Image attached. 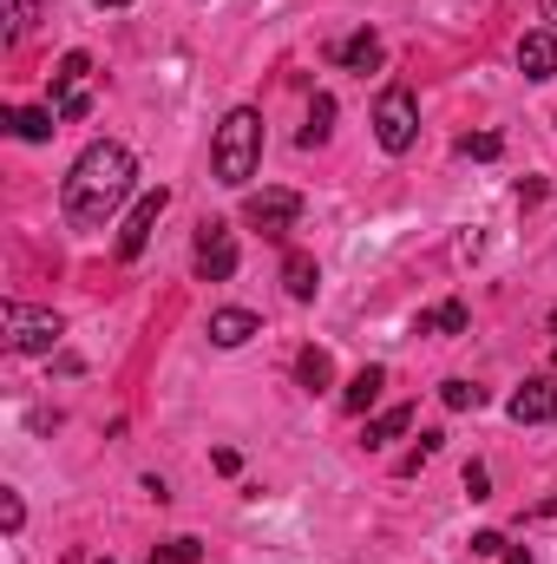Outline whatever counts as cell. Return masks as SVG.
Listing matches in <instances>:
<instances>
[{"mask_svg": "<svg viewBox=\"0 0 557 564\" xmlns=\"http://www.w3.org/2000/svg\"><path fill=\"white\" fill-rule=\"evenodd\" d=\"M132 184H139V164H132L125 144H112V139L86 144L79 164H73V177H66V217H73L79 230H99V224L132 197Z\"/></svg>", "mask_w": 557, "mask_h": 564, "instance_id": "obj_1", "label": "cell"}, {"mask_svg": "<svg viewBox=\"0 0 557 564\" xmlns=\"http://www.w3.org/2000/svg\"><path fill=\"white\" fill-rule=\"evenodd\" d=\"M256 164H263V112H256V106H237V112L217 126V144H210V171H217V184L243 191V184L256 177Z\"/></svg>", "mask_w": 557, "mask_h": 564, "instance_id": "obj_2", "label": "cell"}, {"mask_svg": "<svg viewBox=\"0 0 557 564\" xmlns=\"http://www.w3.org/2000/svg\"><path fill=\"white\" fill-rule=\"evenodd\" d=\"M7 348L13 355H53L59 348V335H66V322L53 315V308H26V302H7Z\"/></svg>", "mask_w": 557, "mask_h": 564, "instance_id": "obj_3", "label": "cell"}, {"mask_svg": "<svg viewBox=\"0 0 557 564\" xmlns=\"http://www.w3.org/2000/svg\"><path fill=\"white\" fill-rule=\"evenodd\" d=\"M374 139H381V151H414L419 139V106H414V93L407 86H387L381 99H374Z\"/></svg>", "mask_w": 557, "mask_h": 564, "instance_id": "obj_4", "label": "cell"}, {"mask_svg": "<svg viewBox=\"0 0 557 564\" xmlns=\"http://www.w3.org/2000/svg\"><path fill=\"white\" fill-rule=\"evenodd\" d=\"M190 270H197L204 282H230V276H237V230H230V224H217V217H204V224H197Z\"/></svg>", "mask_w": 557, "mask_h": 564, "instance_id": "obj_5", "label": "cell"}, {"mask_svg": "<svg viewBox=\"0 0 557 564\" xmlns=\"http://www.w3.org/2000/svg\"><path fill=\"white\" fill-rule=\"evenodd\" d=\"M86 79H92V59H86V53H66V59H59V73H53V86H59L53 112H59L66 126L92 112V93H86Z\"/></svg>", "mask_w": 557, "mask_h": 564, "instance_id": "obj_6", "label": "cell"}, {"mask_svg": "<svg viewBox=\"0 0 557 564\" xmlns=\"http://www.w3.org/2000/svg\"><path fill=\"white\" fill-rule=\"evenodd\" d=\"M164 210H171V191H164V184L144 191L139 204H132V217H125V230H119V257H125V263H139L144 257V243H151V230H157Z\"/></svg>", "mask_w": 557, "mask_h": 564, "instance_id": "obj_7", "label": "cell"}, {"mask_svg": "<svg viewBox=\"0 0 557 564\" xmlns=\"http://www.w3.org/2000/svg\"><path fill=\"white\" fill-rule=\"evenodd\" d=\"M295 217H302V197L295 191H250L243 197V224H256L263 237H282Z\"/></svg>", "mask_w": 557, "mask_h": 564, "instance_id": "obj_8", "label": "cell"}, {"mask_svg": "<svg viewBox=\"0 0 557 564\" xmlns=\"http://www.w3.org/2000/svg\"><path fill=\"white\" fill-rule=\"evenodd\" d=\"M505 414L518 426H545V421H557V375H538V381H525L512 401H505Z\"/></svg>", "mask_w": 557, "mask_h": 564, "instance_id": "obj_9", "label": "cell"}, {"mask_svg": "<svg viewBox=\"0 0 557 564\" xmlns=\"http://www.w3.org/2000/svg\"><path fill=\"white\" fill-rule=\"evenodd\" d=\"M250 335H263V322H256L250 308H217V315H210V341H217V348H243Z\"/></svg>", "mask_w": 557, "mask_h": 564, "instance_id": "obj_10", "label": "cell"}, {"mask_svg": "<svg viewBox=\"0 0 557 564\" xmlns=\"http://www.w3.org/2000/svg\"><path fill=\"white\" fill-rule=\"evenodd\" d=\"M518 73L525 79H557V40L551 33H525L518 40Z\"/></svg>", "mask_w": 557, "mask_h": 564, "instance_id": "obj_11", "label": "cell"}, {"mask_svg": "<svg viewBox=\"0 0 557 564\" xmlns=\"http://www.w3.org/2000/svg\"><path fill=\"white\" fill-rule=\"evenodd\" d=\"M335 59H341L348 73H374V66H381V33H368V26L348 33V40L335 46Z\"/></svg>", "mask_w": 557, "mask_h": 564, "instance_id": "obj_12", "label": "cell"}, {"mask_svg": "<svg viewBox=\"0 0 557 564\" xmlns=\"http://www.w3.org/2000/svg\"><path fill=\"white\" fill-rule=\"evenodd\" d=\"M282 289H288L295 302H315V289H321V270H315V257L288 250V257H282Z\"/></svg>", "mask_w": 557, "mask_h": 564, "instance_id": "obj_13", "label": "cell"}, {"mask_svg": "<svg viewBox=\"0 0 557 564\" xmlns=\"http://www.w3.org/2000/svg\"><path fill=\"white\" fill-rule=\"evenodd\" d=\"M381 388H387V368H361V375L341 388V408H348V414H368V408L381 401Z\"/></svg>", "mask_w": 557, "mask_h": 564, "instance_id": "obj_14", "label": "cell"}, {"mask_svg": "<svg viewBox=\"0 0 557 564\" xmlns=\"http://www.w3.org/2000/svg\"><path fill=\"white\" fill-rule=\"evenodd\" d=\"M53 106H26V112H7V126H13V139H26V144H46L53 139Z\"/></svg>", "mask_w": 557, "mask_h": 564, "instance_id": "obj_15", "label": "cell"}, {"mask_svg": "<svg viewBox=\"0 0 557 564\" xmlns=\"http://www.w3.org/2000/svg\"><path fill=\"white\" fill-rule=\"evenodd\" d=\"M295 381H302L308 394H321V388L335 381V361H328V348H302V355H295Z\"/></svg>", "mask_w": 557, "mask_h": 564, "instance_id": "obj_16", "label": "cell"}, {"mask_svg": "<svg viewBox=\"0 0 557 564\" xmlns=\"http://www.w3.org/2000/svg\"><path fill=\"white\" fill-rule=\"evenodd\" d=\"M328 132H335V99L328 93H315V106H308V126H302V151H315V144H328Z\"/></svg>", "mask_w": 557, "mask_h": 564, "instance_id": "obj_17", "label": "cell"}, {"mask_svg": "<svg viewBox=\"0 0 557 564\" xmlns=\"http://www.w3.org/2000/svg\"><path fill=\"white\" fill-rule=\"evenodd\" d=\"M466 302H439V308H426L419 315V335H466Z\"/></svg>", "mask_w": 557, "mask_h": 564, "instance_id": "obj_18", "label": "cell"}, {"mask_svg": "<svg viewBox=\"0 0 557 564\" xmlns=\"http://www.w3.org/2000/svg\"><path fill=\"white\" fill-rule=\"evenodd\" d=\"M439 401H446L452 414H479V408H485V388H472V381H446Z\"/></svg>", "mask_w": 557, "mask_h": 564, "instance_id": "obj_19", "label": "cell"}, {"mask_svg": "<svg viewBox=\"0 0 557 564\" xmlns=\"http://www.w3.org/2000/svg\"><path fill=\"white\" fill-rule=\"evenodd\" d=\"M414 426V408H387L381 421H368V446H387L394 433H407Z\"/></svg>", "mask_w": 557, "mask_h": 564, "instance_id": "obj_20", "label": "cell"}, {"mask_svg": "<svg viewBox=\"0 0 557 564\" xmlns=\"http://www.w3.org/2000/svg\"><path fill=\"white\" fill-rule=\"evenodd\" d=\"M40 20V0H7V40H26Z\"/></svg>", "mask_w": 557, "mask_h": 564, "instance_id": "obj_21", "label": "cell"}, {"mask_svg": "<svg viewBox=\"0 0 557 564\" xmlns=\"http://www.w3.org/2000/svg\"><path fill=\"white\" fill-rule=\"evenodd\" d=\"M204 558V545L197 539H164L157 552H151V564H197Z\"/></svg>", "mask_w": 557, "mask_h": 564, "instance_id": "obj_22", "label": "cell"}, {"mask_svg": "<svg viewBox=\"0 0 557 564\" xmlns=\"http://www.w3.org/2000/svg\"><path fill=\"white\" fill-rule=\"evenodd\" d=\"M439 440H446V433H419V446H414V453H407V459H401V466H394V473H401V479H414L419 466H426V459L439 453Z\"/></svg>", "mask_w": 557, "mask_h": 564, "instance_id": "obj_23", "label": "cell"}, {"mask_svg": "<svg viewBox=\"0 0 557 564\" xmlns=\"http://www.w3.org/2000/svg\"><path fill=\"white\" fill-rule=\"evenodd\" d=\"M452 151H459V158H499L505 144H499V132H466V139L452 144Z\"/></svg>", "mask_w": 557, "mask_h": 564, "instance_id": "obj_24", "label": "cell"}, {"mask_svg": "<svg viewBox=\"0 0 557 564\" xmlns=\"http://www.w3.org/2000/svg\"><path fill=\"white\" fill-rule=\"evenodd\" d=\"M0 525H7V532H20V525H26V506H20V492H0Z\"/></svg>", "mask_w": 557, "mask_h": 564, "instance_id": "obj_25", "label": "cell"}, {"mask_svg": "<svg viewBox=\"0 0 557 564\" xmlns=\"http://www.w3.org/2000/svg\"><path fill=\"white\" fill-rule=\"evenodd\" d=\"M505 545H512L505 532H479V539H472V552H479V558H505Z\"/></svg>", "mask_w": 557, "mask_h": 564, "instance_id": "obj_26", "label": "cell"}, {"mask_svg": "<svg viewBox=\"0 0 557 564\" xmlns=\"http://www.w3.org/2000/svg\"><path fill=\"white\" fill-rule=\"evenodd\" d=\"M485 486H492V473H485V466H479V459H472V466H466V492H472V499H492V492H485Z\"/></svg>", "mask_w": 557, "mask_h": 564, "instance_id": "obj_27", "label": "cell"}, {"mask_svg": "<svg viewBox=\"0 0 557 564\" xmlns=\"http://www.w3.org/2000/svg\"><path fill=\"white\" fill-rule=\"evenodd\" d=\"M92 7H132V0H92Z\"/></svg>", "mask_w": 557, "mask_h": 564, "instance_id": "obj_28", "label": "cell"}, {"mask_svg": "<svg viewBox=\"0 0 557 564\" xmlns=\"http://www.w3.org/2000/svg\"><path fill=\"white\" fill-rule=\"evenodd\" d=\"M551 348H557V308H551Z\"/></svg>", "mask_w": 557, "mask_h": 564, "instance_id": "obj_29", "label": "cell"}, {"mask_svg": "<svg viewBox=\"0 0 557 564\" xmlns=\"http://www.w3.org/2000/svg\"><path fill=\"white\" fill-rule=\"evenodd\" d=\"M99 564H112V558H99Z\"/></svg>", "mask_w": 557, "mask_h": 564, "instance_id": "obj_30", "label": "cell"}, {"mask_svg": "<svg viewBox=\"0 0 557 564\" xmlns=\"http://www.w3.org/2000/svg\"><path fill=\"white\" fill-rule=\"evenodd\" d=\"M551 13H557V0H551Z\"/></svg>", "mask_w": 557, "mask_h": 564, "instance_id": "obj_31", "label": "cell"}]
</instances>
